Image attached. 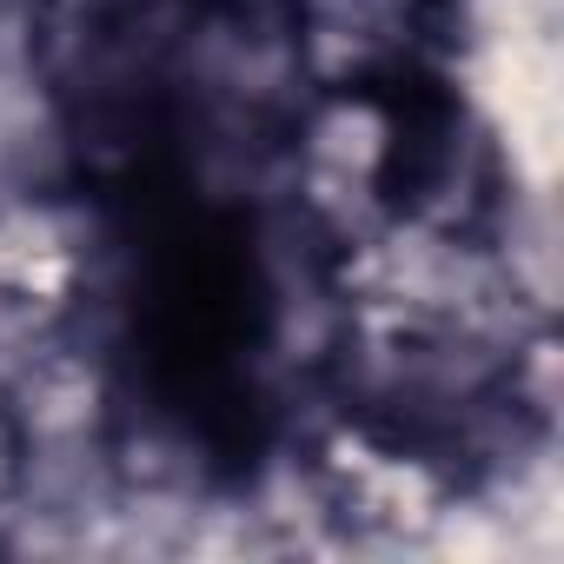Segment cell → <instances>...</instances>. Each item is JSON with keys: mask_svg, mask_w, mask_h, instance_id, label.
<instances>
[{"mask_svg": "<svg viewBox=\"0 0 564 564\" xmlns=\"http://www.w3.org/2000/svg\"><path fill=\"white\" fill-rule=\"evenodd\" d=\"M14 386H21V412H28V425H34L41 445H80L87 438V425L100 412V386H94L87 359H74V352H34L14 372Z\"/></svg>", "mask_w": 564, "mask_h": 564, "instance_id": "cell-1", "label": "cell"}, {"mask_svg": "<svg viewBox=\"0 0 564 564\" xmlns=\"http://www.w3.org/2000/svg\"><path fill=\"white\" fill-rule=\"evenodd\" d=\"M379 147H386V127H379V113H372V107H339V113L319 127V147H313V160H319V173H326V180H339V186H359V180L372 173Z\"/></svg>", "mask_w": 564, "mask_h": 564, "instance_id": "cell-2", "label": "cell"}]
</instances>
